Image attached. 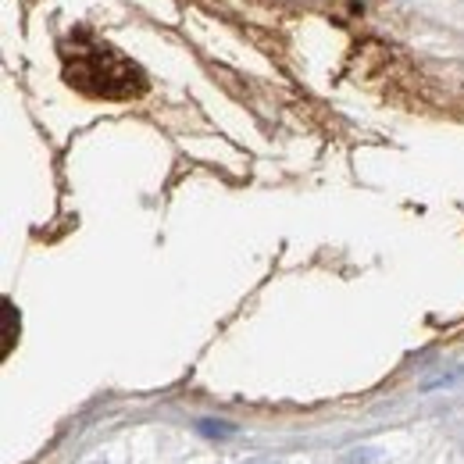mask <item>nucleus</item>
I'll list each match as a JSON object with an SVG mask.
<instances>
[{
  "label": "nucleus",
  "instance_id": "nucleus-1",
  "mask_svg": "<svg viewBox=\"0 0 464 464\" xmlns=\"http://www.w3.org/2000/svg\"><path fill=\"white\" fill-rule=\"evenodd\" d=\"M68 82L90 97L125 101L143 90V72L129 58H121L115 47H93L75 61H68Z\"/></svg>",
  "mask_w": 464,
  "mask_h": 464
},
{
  "label": "nucleus",
  "instance_id": "nucleus-2",
  "mask_svg": "<svg viewBox=\"0 0 464 464\" xmlns=\"http://www.w3.org/2000/svg\"><path fill=\"white\" fill-rule=\"evenodd\" d=\"M14 347V304L4 300V353Z\"/></svg>",
  "mask_w": 464,
  "mask_h": 464
}]
</instances>
